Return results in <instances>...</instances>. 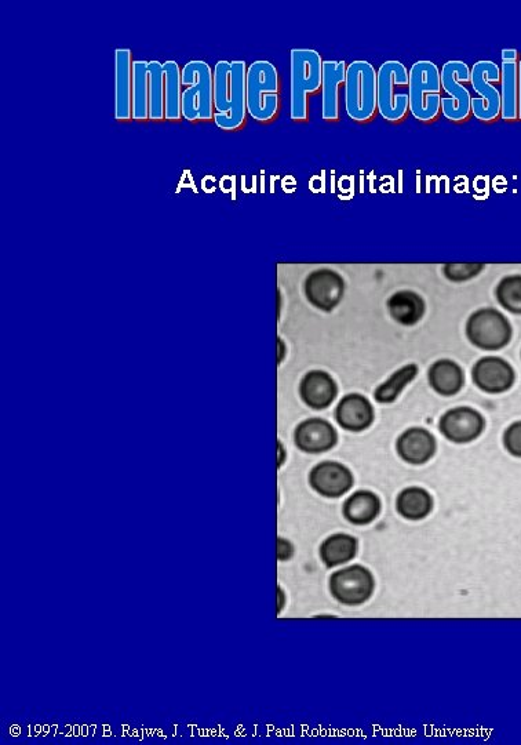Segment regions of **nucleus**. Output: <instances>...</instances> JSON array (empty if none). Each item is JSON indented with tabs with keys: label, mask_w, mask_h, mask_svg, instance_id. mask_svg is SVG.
Listing matches in <instances>:
<instances>
[{
	"label": "nucleus",
	"mask_w": 521,
	"mask_h": 745,
	"mask_svg": "<svg viewBox=\"0 0 521 745\" xmlns=\"http://www.w3.org/2000/svg\"><path fill=\"white\" fill-rule=\"evenodd\" d=\"M246 61H218L214 67V123L224 132H238L247 122Z\"/></svg>",
	"instance_id": "obj_1"
},
{
	"label": "nucleus",
	"mask_w": 521,
	"mask_h": 745,
	"mask_svg": "<svg viewBox=\"0 0 521 745\" xmlns=\"http://www.w3.org/2000/svg\"><path fill=\"white\" fill-rule=\"evenodd\" d=\"M290 118L308 122L309 96L322 92L323 58L313 49L290 52Z\"/></svg>",
	"instance_id": "obj_2"
},
{
	"label": "nucleus",
	"mask_w": 521,
	"mask_h": 745,
	"mask_svg": "<svg viewBox=\"0 0 521 745\" xmlns=\"http://www.w3.org/2000/svg\"><path fill=\"white\" fill-rule=\"evenodd\" d=\"M280 76L278 68L267 60L254 61L247 68V109L251 119L271 123L280 112Z\"/></svg>",
	"instance_id": "obj_3"
},
{
	"label": "nucleus",
	"mask_w": 521,
	"mask_h": 745,
	"mask_svg": "<svg viewBox=\"0 0 521 745\" xmlns=\"http://www.w3.org/2000/svg\"><path fill=\"white\" fill-rule=\"evenodd\" d=\"M182 118L214 121V71L206 61L192 60L182 67Z\"/></svg>",
	"instance_id": "obj_4"
},
{
	"label": "nucleus",
	"mask_w": 521,
	"mask_h": 745,
	"mask_svg": "<svg viewBox=\"0 0 521 745\" xmlns=\"http://www.w3.org/2000/svg\"><path fill=\"white\" fill-rule=\"evenodd\" d=\"M377 69L369 61L348 65L345 81V111L353 122L373 121L378 112Z\"/></svg>",
	"instance_id": "obj_5"
},
{
	"label": "nucleus",
	"mask_w": 521,
	"mask_h": 745,
	"mask_svg": "<svg viewBox=\"0 0 521 745\" xmlns=\"http://www.w3.org/2000/svg\"><path fill=\"white\" fill-rule=\"evenodd\" d=\"M408 75L411 115L422 123L436 121L442 114L443 98L439 67L432 61H417Z\"/></svg>",
	"instance_id": "obj_6"
},
{
	"label": "nucleus",
	"mask_w": 521,
	"mask_h": 745,
	"mask_svg": "<svg viewBox=\"0 0 521 745\" xmlns=\"http://www.w3.org/2000/svg\"><path fill=\"white\" fill-rule=\"evenodd\" d=\"M408 71L400 61H385L377 72L378 114L386 122H402L410 112Z\"/></svg>",
	"instance_id": "obj_7"
},
{
	"label": "nucleus",
	"mask_w": 521,
	"mask_h": 745,
	"mask_svg": "<svg viewBox=\"0 0 521 745\" xmlns=\"http://www.w3.org/2000/svg\"><path fill=\"white\" fill-rule=\"evenodd\" d=\"M440 79L448 96L442 98L444 118L455 123L468 121L472 115V96L462 83L471 82V68L464 61H447L440 69Z\"/></svg>",
	"instance_id": "obj_8"
},
{
	"label": "nucleus",
	"mask_w": 521,
	"mask_h": 745,
	"mask_svg": "<svg viewBox=\"0 0 521 745\" xmlns=\"http://www.w3.org/2000/svg\"><path fill=\"white\" fill-rule=\"evenodd\" d=\"M501 82V67L494 61H477L471 68V85L479 97H472V115L484 123L501 118V93L493 83Z\"/></svg>",
	"instance_id": "obj_9"
},
{
	"label": "nucleus",
	"mask_w": 521,
	"mask_h": 745,
	"mask_svg": "<svg viewBox=\"0 0 521 745\" xmlns=\"http://www.w3.org/2000/svg\"><path fill=\"white\" fill-rule=\"evenodd\" d=\"M512 334L509 319L495 308L477 310L466 322V337L479 350H502L508 347Z\"/></svg>",
	"instance_id": "obj_10"
},
{
	"label": "nucleus",
	"mask_w": 521,
	"mask_h": 745,
	"mask_svg": "<svg viewBox=\"0 0 521 745\" xmlns=\"http://www.w3.org/2000/svg\"><path fill=\"white\" fill-rule=\"evenodd\" d=\"M375 590L373 573L362 565L337 570L330 577V591L335 601L345 606H360L369 601Z\"/></svg>",
	"instance_id": "obj_11"
},
{
	"label": "nucleus",
	"mask_w": 521,
	"mask_h": 745,
	"mask_svg": "<svg viewBox=\"0 0 521 745\" xmlns=\"http://www.w3.org/2000/svg\"><path fill=\"white\" fill-rule=\"evenodd\" d=\"M345 281L337 271L320 268L306 276L304 293L306 300L316 310L334 311L345 296Z\"/></svg>",
	"instance_id": "obj_12"
},
{
	"label": "nucleus",
	"mask_w": 521,
	"mask_h": 745,
	"mask_svg": "<svg viewBox=\"0 0 521 745\" xmlns=\"http://www.w3.org/2000/svg\"><path fill=\"white\" fill-rule=\"evenodd\" d=\"M486 428L482 413L473 407L459 406L448 410L440 419L439 430L447 441L465 445L476 441Z\"/></svg>",
	"instance_id": "obj_13"
},
{
	"label": "nucleus",
	"mask_w": 521,
	"mask_h": 745,
	"mask_svg": "<svg viewBox=\"0 0 521 745\" xmlns=\"http://www.w3.org/2000/svg\"><path fill=\"white\" fill-rule=\"evenodd\" d=\"M353 483L355 478L351 470L338 461H323L309 474V485L327 499H340L353 488Z\"/></svg>",
	"instance_id": "obj_14"
},
{
	"label": "nucleus",
	"mask_w": 521,
	"mask_h": 745,
	"mask_svg": "<svg viewBox=\"0 0 521 745\" xmlns=\"http://www.w3.org/2000/svg\"><path fill=\"white\" fill-rule=\"evenodd\" d=\"M472 379L479 390L486 394L498 395L504 394L513 387L516 374L505 359L498 358V356H486L473 366Z\"/></svg>",
	"instance_id": "obj_15"
},
{
	"label": "nucleus",
	"mask_w": 521,
	"mask_h": 745,
	"mask_svg": "<svg viewBox=\"0 0 521 745\" xmlns=\"http://www.w3.org/2000/svg\"><path fill=\"white\" fill-rule=\"evenodd\" d=\"M519 52L502 50L501 61V119L519 121Z\"/></svg>",
	"instance_id": "obj_16"
},
{
	"label": "nucleus",
	"mask_w": 521,
	"mask_h": 745,
	"mask_svg": "<svg viewBox=\"0 0 521 745\" xmlns=\"http://www.w3.org/2000/svg\"><path fill=\"white\" fill-rule=\"evenodd\" d=\"M133 53L130 49L115 50V119L133 121Z\"/></svg>",
	"instance_id": "obj_17"
},
{
	"label": "nucleus",
	"mask_w": 521,
	"mask_h": 745,
	"mask_svg": "<svg viewBox=\"0 0 521 745\" xmlns=\"http://www.w3.org/2000/svg\"><path fill=\"white\" fill-rule=\"evenodd\" d=\"M294 442L304 453H326L337 445L338 434L329 421L315 417L298 425L294 432Z\"/></svg>",
	"instance_id": "obj_18"
},
{
	"label": "nucleus",
	"mask_w": 521,
	"mask_h": 745,
	"mask_svg": "<svg viewBox=\"0 0 521 745\" xmlns=\"http://www.w3.org/2000/svg\"><path fill=\"white\" fill-rule=\"evenodd\" d=\"M346 61H323L322 118L326 122L340 121V89L345 86Z\"/></svg>",
	"instance_id": "obj_19"
},
{
	"label": "nucleus",
	"mask_w": 521,
	"mask_h": 745,
	"mask_svg": "<svg viewBox=\"0 0 521 745\" xmlns=\"http://www.w3.org/2000/svg\"><path fill=\"white\" fill-rule=\"evenodd\" d=\"M436 447L435 436L421 427L408 428L396 442L400 459L411 465H422L431 461L435 456Z\"/></svg>",
	"instance_id": "obj_20"
},
{
	"label": "nucleus",
	"mask_w": 521,
	"mask_h": 745,
	"mask_svg": "<svg viewBox=\"0 0 521 745\" xmlns=\"http://www.w3.org/2000/svg\"><path fill=\"white\" fill-rule=\"evenodd\" d=\"M335 420L345 431H366L374 423V407L362 394L345 395L335 409Z\"/></svg>",
	"instance_id": "obj_21"
},
{
	"label": "nucleus",
	"mask_w": 521,
	"mask_h": 745,
	"mask_svg": "<svg viewBox=\"0 0 521 745\" xmlns=\"http://www.w3.org/2000/svg\"><path fill=\"white\" fill-rule=\"evenodd\" d=\"M300 394L306 406L323 410L333 405L338 395V387L331 374L323 370H312L302 379Z\"/></svg>",
	"instance_id": "obj_22"
},
{
	"label": "nucleus",
	"mask_w": 521,
	"mask_h": 745,
	"mask_svg": "<svg viewBox=\"0 0 521 745\" xmlns=\"http://www.w3.org/2000/svg\"><path fill=\"white\" fill-rule=\"evenodd\" d=\"M386 305L393 321L403 326L417 325L426 311L424 298L413 290H400L392 294Z\"/></svg>",
	"instance_id": "obj_23"
},
{
	"label": "nucleus",
	"mask_w": 521,
	"mask_h": 745,
	"mask_svg": "<svg viewBox=\"0 0 521 745\" xmlns=\"http://www.w3.org/2000/svg\"><path fill=\"white\" fill-rule=\"evenodd\" d=\"M346 521L356 526L373 523L381 514V500L370 490H359L345 501L342 507Z\"/></svg>",
	"instance_id": "obj_24"
},
{
	"label": "nucleus",
	"mask_w": 521,
	"mask_h": 745,
	"mask_svg": "<svg viewBox=\"0 0 521 745\" xmlns=\"http://www.w3.org/2000/svg\"><path fill=\"white\" fill-rule=\"evenodd\" d=\"M433 391L442 396H454L464 388L465 374L462 367L451 359H440L428 372Z\"/></svg>",
	"instance_id": "obj_25"
},
{
	"label": "nucleus",
	"mask_w": 521,
	"mask_h": 745,
	"mask_svg": "<svg viewBox=\"0 0 521 745\" xmlns=\"http://www.w3.org/2000/svg\"><path fill=\"white\" fill-rule=\"evenodd\" d=\"M359 550V541L351 534L337 533L327 537L320 545V559L326 568L333 569L337 566L353 561Z\"/></svg>",
	"instance_id": "obj_26"
},
{
	"label": "nucleus",
	"mask_w": 521,
	"mask_h": 745,
	"mask_svg": "<svg viewBox=\"0 0 521 745\" xmlns=\"http://www.w3.org/2000/svg\"><path fill=\"white\" fill-rule=\"evenodd\" d=\"M396 511L407 521H422L433 511V497L418 486L404 489L397 496Z\"/></svg>",
	"instance_id": "obj_27"
},
{
	"label": "nucleus",
	"mask_w": 521,
	"mask_h": 745,
	"mask_svg": "<svg viewBox=\"0 0 521 745\" xmlns=\"http://www.w3.org/2000/svg\"><path fill=\"white\" fill-rule=\"evenodd\" d=\"M165 69V111L166 121L178 122L182 118V68L177 61L163 63Z\"/></svg>",
	"instance_id": "obj_28"
},
{
	"label": "nucleus",
	"mask_w": 521,
	"mask_h": 745,
	"mask_svg": "<svg viewBox=\"0 0 521 745\" xmlns=\"http://www.w3.org/2000/svg\"><path fill=\"white\" fill-rule=\"evenodd\" d=\"M149 61L136 60L133 63V121H149Z\"/></svg>",
	"instance_id": "obj_29"
},
{
	"label": "nucleus",
	"mask_w": 521,
	"mask_h": 745,
	"mask_svg": "<svg viewBox=\"0 0 521 745\" xmlns=\"http://www.w3.org/2000/svg\"><path fill=\"white\" fill-rule=\"evenodd\" d=\"M149 121H166L165 69L160 61H149Z\"/></svg>",
	"instance_id": "obj_30"
},
{
	"label": "nucleus",
	"mask_w": 521,
	"mask_h": 745,
	"mask_svg": "<svg viewBox=\"0 0 521 745\" xmlns=\"http://www.w3.org/2000/svg\"><path fill=\"white\" fill-rule=\"evenodd\" d=\"M418 366L415 363L403 366L402 369L396 370L395 373L389 377L385 383H382L380 387L374 392L375 401L381 403V405H389V403L396 402L399 396L402 395L404 388L408 384L413 383L415 377L418 376Z\"/></svg>",
	"instance_id": "obj_31"
},
{
	"label": "nucleus",
	"mask_w": 521,
	"mask_h": 745,
	"mask_svg": "<svg viewBox=\"0 0 521 745\" xmlns=\"http://www.w3.org/2000/svg\"><path fill=\"white\" fill-rule=\"evenodd\" d=\"M498 304L510 314L521 315V275H509L495 287Z\"/></svg>",
	"instance_id": "obj_32"
},
{
	"label": "nucleus",
	"mask_w": 521,
	"mask_h": 745,
	"mask_svg": "<svg viewBox=\"0 0 521 745\" xmlns=\"http://www.w3.org/2000/svg\"><path fill=\"white\" fill-rule=\"evenodd\" d=\"M486 265L477 263H451L443 267V274L448 281L462 283L471 281L482 274Z\"/></svg>",
	"instance_id": "obj_33"
},
{
	"label": "nucleus",
	"mask_w": 521,
	"mask_h": 745,
	"mask_svg": "<svg viewBox=\"0 0 521 745\" xmlns=\"http://www.w3.org/2000/svg\"><path fill=\"white\" fill-rule=\"evenodd\" d=\"M504 446L509 454L521 459V421L510 424L504 432Z\"/></svg>",
	"instance_id": "obj_34"
},
{
	"label": "nucleus",
	"mask_w": 521,
	"mask_h": 745,
	"mask_svg": "<svg viewBox=\"0 0 521 745\" xmlns=\"http://www.w3.org/2000/svg\"><path fill=\"white\" fill-rule=\"evenodd\" d=\"M294 550H293V544L289 543V541L282 539H278V558L279 561L286 562L289 561L291 556H293Z\"/></svg>",
	"instance_id": "obj_35"
},
{
	"label": "nucleus",
	"mask_w": 521,
	"mask_h": 745,
	"mask_svg": "<svg viewBox=\"0 0 521 745\" xmlns=\"http://www.w3.org/2000/svg\"><path fill=\"white\" fill-rule=\"evenodd\" d=\"M284 356H286V345L282 339H278V363H282Z\"/></svg>",
	"instance_id": "obj_36"
},
{
	"label": "nucleus",
	"mask_w": 521,
	"mask_h": 745,
	"mask_svg": "<svg viewBox=\"0 0 521 745\" xmlns=\"http://www.w3.org/2000/svg\"><path fill=\"white\" fill-rule=\"evenodd\" d=\"M519 121H521V60L519 63Z\"/></svg>",
	"instance_id": "obj_37"
},
{
	"label": "nucleus",
	"mask_w": 521,
	"mask_h": 745,
	"mask_svg": "<svg viewBox=\"0 0 521 745\" xmlns=\"http://www.w3.org/2000/svg\"><path fill=\"white\" fill-rule=\"evenodd\" d=\"M278 449H279V467L284 463V454H286V449H284L282 443H278Z\"/></svg>",
	"instance_id": "obj_38"
}]
</instances>
